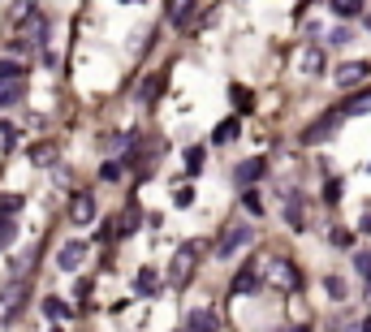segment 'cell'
Wrapping results in <instances>:
<instances>
[{"mask_svg": "<svg viewBox=\"0 0 371 332\" xmlns=\"http://www.w3.org/2000/svg\"><path fill=\"white\" fill-rule=\"evenodd\" d=\"M138 225H143V211H138V207H126V211H121V216L113 220V225L104 229V238H130V233H134Z\"/></svg>", "mask_w": 371, "mask_h": 332, "instance_id": "obj_6", "label": "cell"}, {"mask_svg": "<svg viewBox=\"0 0 371 332\" xmlns=\"http://www.w3.org/2000/svg\"><path fill=\"white\" fill-rule=\"evenodd\" d=\"M298 65H302L306 74H324V48H320V43L302 48V52H298Z\"/></svg>", "mask_w": 371, "mask_h": 332, "instance_id": "obj_15", "label": "cell"}, {"mask_svg": "<svg viewBox=\"0 0 371 332\" xmlns=\"http://www.w3.org/2000/svg\"><path fill=\"white\" fill-rule=\"evenodd\" d=\"M324 289H328V294H333V298H337V302H341V298H345V294H350V285H345V281H341V276H324Z\"/></svg>", "mask_w": 371, "mask_h": 332, "instance_id": "obj_27", "label": "cell"}, {"mask_svg": "<svg viewBox=\"0 0 371 332\" xmlns=\"http://www.w3.org/2000/svg\"><path fill=\"white\" fill-rule=\"evenodd\" d=\"M26 99V82H0V104H22Z\"/></svg>", "mask_w": 371, "mask_h": 332, "instance_id": "obj_21", "label": "cell"}, {"mask_svg": "<svg viewBox=\"0 0 371 332\" xmlns=\"http://www.w3.org/2000/svg\"><path fill=\"white\" fill-rule=\"evenodd\" d=\"M333 246H350V233L345 229H333Z\"/></svg>", "mask_w": 371, "mask_h": 332, "instance_id": "obj_35", "label": "cell"}, {"mask_svg": "<svg viewBox=\"0 0 371 332\" xmlns=\"http://www.w3.org/2000/svg\"><path fill=\"white\" fill-rule=\"evenodd\" d=\"M0 82H26V65L5 57V61H0Z\"/></svg>", "mask_w": 371, "mask_h": 332, "instance_id": "obj_17", "label": "cell"}, {"mask_svg": "<svg viewBox=\"0 0 371 332\" xmlns=\"http://www.w3.org/2000/svg\"><path fill=\"white\" fill-rule=\"evenodd\" d=\"M294 332H311V328H294Z\"/></svg>", "mask_w": 371, "mask_h": 332, "instance_id": "obj_37", "label": "cell"}, {"mask_svg": "<svg viewBox=\"0 0 371 332\" xmlns=\"http://www.w3.org/2000/svg\"><path fill=\"white\" fill-rule=\"evenodd\" d=\"M246 242H255V229H250V225H229V229L221 233V242H216V255L229 259V255H238Z\"/></svg>", "mask_w": 371, "mask_h": 332, "instance_id": "obj_2", "label": "cell"}, {"mask_svg": "<svg viewBox=\"0 0 371 332\" xmlns=\"http://www.w3.org/2000/svg\"><path fill=\"white\" fill-rule=\"evenodd\" d=\"M350 39H354V31H350V26H337V31L328 35V43H333V48H345Z\"/></svg>", "mask_w": 371, "mask_h": 332, "instance_id": "obj_30", "label": "cell"}, {"mask_svg": "<svg viewBox=\"0 0 371 332\" xmlns=\"http://www.w3.org/2000/svg\"><path fill=\"white\" fill-rule=\"evenodd\" d=\"M70 220H74V225H91V220H95V199H91V194H74Z\"/></svg>", "mask_w": 371, "mask_h": 332, "instance_id": "obj_12", "label": "cell"}, {"mask_svg": "<svg viewBox=\"0 0 371 332\" xmlns=\"http://www.w3.org/2000/svg\"><path fill=\"white\" fill-rule=\"evenodd\" d=\"M242 207H246L250 216H263V203H259V194H255V190H246V194H242Z\"/></svg>", "mask_w": 371, "mask_h": 332, "instance_id": "obj_31", "label": "cell"}, {"mask_svg": "<svg viewBox=\"0 0 371 332\" xmlns=\"http://www.w3.org/2000/svg\"><path fill=\"white\" fill-rule=\"evenodd\" d=\"M263 173H268V160H263V155H255V160H242L238 169H233V182H238V186L246 190V186H255V182H259Z\"/></svg>", "mask_w": 371, "mask_h": 332, "instance_id": "obj_5", "label": "cell"}, {"mask_svg": "<svg viewBox=\"0 0 371 332\" xmlns=\"http://www.w3.org/2000/svg\"><path fill=\"white\" fill-rule=\"evenodd\" d=\"M31 160H35V164H52V160H57V147H52V143H39V147L31 151Z\"/></svg>", "mask_w": 371, "mask_h": 332, "instance_id": "obj_28", "label": "cell"}, {"mask_svg": "<svg viewBox=\"0 0 371 332\" xmlns=\"http://www.w3.org/2000/svg\"><path fill=\"white\" fill-rule=\"evenodd\" d=\"M194 263H199V246H194V242H186V246L173 255V263H169V276H173L177 285H186L190 276H194Z\"/></svg>", "mask_w": 371, "mask_h": 332, "instance_id": "obj_3", "label": "cell"}, {"mask_svg": "<svg viewBox=\"0 0 371 332\" xmlns=\"http://www.w3.org/2000/svg\"><path fill=\"white\" fill-rule=\"evenodd\" d=\"M82 259H87V242H65V246L57 250V263H61L65 272H74Z\"/></svg>", "mask_w": 371, "mask_h": 332, "instance_id": "obj_14", "label": "cell"}, {"mask_svg": "<svg viewBox=\"0 0 371 332\" xmlns=\"http://www.w3.org/2000/svg\"><path fill=\"white\" fill-rule=\"evenodd\" d=\"M121 5H134V0H121Z\"/></svg>", "mask_w": 371, "mask_h": 332, "instance_id": "obj_38", "label": "cell"}, {"mask_svg": "<svg viewBox=\"0 0 371 332\" xmlns=\"http://www.w3.org/2000/svg\"><path fill=\"white\" fill-rule=\"evenodd\" d=\"M186 332H221V328H216V311H207V306L190 311V315H186Z\"/></svg>", "mask_w": 371, "mask_h": 332, "instance_id": "obj_11", "label": "cell"}, {"mask_svg": "<svg viewBox=\"0 0 371 332\" xmlns=\"http://www.w3.org/2000/svg\"><path fill=\"white\" fill-rule=\"evenodd\" d=\"M43 315H48V319H65L70 311H65V302H61V298H43Z\"/></svg>", "mask_w": 371, "mask_h": 332, "instance_id": "obj_26", "label": "cell"}, {"mask_svg": "<svg viewBox=\"0 0 371 332\" xmlns=\"http://www.w3.org/2000/svg\"><path fill=\"white\" fill-rule=\"evenodd\" d=\"M22 203H26V199H22V194H0V216H9V220H13V216H18V207H22Z\"/></svg>", "mask_w": 371, "mask_h": 332, "instance_id": "obj_25", "label": "cell"}, {"mask_svg": "<svg viewBox=\"0 0 371 332\" xmlns=\"http://www.w3.org/2000/svg\"><path fill=\"white\" fill-rule=\"evenodd\" d=\"M165 87H169V74H155V78H147V82H143V104H151V99L160 95Z\"/></svg>", "mask_w": 371, "mask_h": 332, "instance_id": "obj_22", "label": "cell"}, {"mask_svg": "<svg viewBox=\"0 0 371 332\" xmlns=\"http://www.w3.org/2000/svg\"><path fill=\"white\" fill-rule=\"evenodd\" d=\"M358 332H371V319H362V323H358Z\"/></svg>", "mask_w": 371, "mask_h": 332, "instance_id": "obj_36", "label": "cell"}, {"mask_svg": "<svg viewBox=\"0 0 371 332\" xmlns=\"http://www.w3.org/2000/svg\"><path fill=\"white\" fill-rule=\"evenodd\" d=\"M13 238H18V225H13L9 216H0V250H9V246H13Z\"/></svg>", "mask_w": 371, "mask_h": 332, "instance_id": "obj_24", "label": "cell"}, {"mask_svg": "<svg viewBox=\"0 0 371 332\" xmlns=\"http://www.w3.org/2000/svg\"><path fill=\"white\" fill-rule=\"evenodd\" d=\"M285 225L289 229H302L306 225V203H302L298 190H285Z\"/></svg>", "mask_w": 371, "mask_h": 332, "instance_id": "obj_9", "label": "cell"}, {"mask_svg": "<svg viewBox=\"0 0 371 332\" xmlns=\"http://www.w3.org/2000/svg\"><path fill=\"white\" fill-rule=\"evenodd\" d=\"M354 267H358V276H362V281L371 285V250H358V255H354Z\"/></svg>", "mask_w": 371, "mask_h": 332, "instance_id": "obj_29", "label": "cell"}, {"mask_svg": "<svg viewBox=\"0 0 371 332\" xmlns=\"http://www.w3.org/2000/svg\"><path fill=\"white\" fill-rule=\"evenodd\" d=\"M341 121H345V117H341V113H337V108H333V113H328V117H320V121H315V126H306V134H302V143H311V147H315V143H324V138H333Z\"/></svg>", "mask_w": 371, "mask_h": 332, "instance_id": "obj_4", "label": "cell"}, {"mask_svg": "<svg viewBox=\"0 0 371 332\" xmlns=\"http://www.w3.org/2000/svg\"><path fill=\"white\" fill-rule=\"evenodd\" d=\"M341 117H358V113H371V91H358V95H350L341 108H337Z\"/></svg>", "mask_w": 371, "mask_h": 332, "instance_id": "obj_16", "label": "cell"}, {"mask_svg": "<svg viewBox=\"0 0 371 332\" xmlns=\"http://www.w3.org/2000/svg\"><path fill=\"white\" fill-rule=\"evenodd\" d=\"M26 298H31V285H26V276H22V281H9L5 289H0V323H13V319L22 315Z\"/></svg>", "mask_w": 371, "mask_h": 332, "instance_id": "obj_1", "label": "cell"}, {"mask_svg": "<svg viewBox=\"0 0 371 332\" xmlns=\"http://www.w3.org/2000/svg\"><path fill=\"white\" fill-rule=\"evenodd\" d=\"M99 177H104V182H121V164H113V160H109V164L99 169Z\"/></svg>", "mask_w": 371, "mask_h": 332, "instance_id": "obj_32", "label": "cell"}, {"mask_svg": "<svg viewBox=\"0 0 371 332\" xmlns=\"http://www.w3.org/2000/svg\"><path fill=\"white\" fill-rule=\"evenodd\" d=\"M263 285V267L259 263H246L242 272H238V281H233V294H255Z\"/></svg>", "mask_w": 371, "mask_h": 332, "instance_id": "obj_10", "label": "cell"}, {"mask_svg": "<svg viewBox=\"0 0 371 332\" xmlns=\"http://www.w3.org/2000/svg\"><path fill=\"white\" fill-rule=\"evenodd\" d=\"M190 203H194V190H190V186H182V190H177V207H190Z\"/></svg>", "mask_w": 371, "mask_h": 332, "instance_id": "obj_33", "label": "cell"}, {"mask_svg": "<svg viewBox=\"0 0 371 332\" xmlns=\"http://www.w3.org/2000/svg\"><path fill=\"white\" fill-rule=\"evenodd\" d=\"M268 267H272V281H277L281 289H298V267H294V263H285V259H272Z\"/></svg>", "mask_w": 371, "mask_h": 332, "instance_id": "obj_13", "label": "cell"}, {"mask_svg": "<svg viewBox=\"0 0 371 332\" xmlns=\"http://www.w3.org/2000/svg\"><path fill=\"white\" fill-rule=\"evenodd\" d=\"M371 78V61H345L341 70H337V82L341 87H358V82H367Z\"/></svg>", "mask_w": 371, "mask_h": 332, "instance_id": "obj_8", "label": "cell"}, {"mask_svg": "<svg viewBox=\"0 0 371 332\" xmlns=\"http://www.w3.org/2000/svg\"><path fill=\"white\" fill-rule=\"evenodd\" d=\"M134 289H138V294H151V298H155V294H160V276H155L151 267H143V272L134 276Z\"/></svg>", "mask_w": 371, "mask_h": 332, "instance_id": "obj_18", "label": "cell"}, {"mask_svg": "<svg viewBox=\"0 0 371 332\" xmlns=\"http://www.w3.org/2000/svg\"><path fill=\"white\" fill-rule=\"evenodd\" d=\"M186 164H190V169H199V164H203V151H199V147H190V151H186Z\"/></svg>", "mask_w": 371, "mask_h": 332, "instance_id": "obj_34", "label": "cell"}, {"mask_svg": "<svg viewBox=\"0 0 371 332\" xmlns=\"http://www.w3.org/2000/svg\"><path fill=\"white\" fill-rule=\"evenodd\" d=\"M238 130H242V121H238V117H225L216 130H211V143H233V138H238Z\"/></svg>", "mask_w": 371, "mask_h": 332, "instance_id": "obj_20", "label": "cell"}, {"mask_svg": "<svg viewBox=\"0 0 371 332\" xmlns=\"http://www.w3.org/2000/svg\"><path fill=\"white\" fill-rule=\"evenodd\" d=\"M333 13L337 18H358L362 13V0H333Z\"/></svg>", "mask_w": 371, "mask_h": 332, "instance_id": "obj_23", "label": "cell"}, {"mask_svg": "<svg viewBox=\"0 0 371 332\" xmlns=\"http://www.w3.org/2000/svg\"><path fill=\"white\" fill-rule=\"evenodd\" d=\"M229 99L238 104V113H255V91H246L242 82H233V87H229Z\"/></svg>", "mask_w": 371, "mask_h": 332, "instance_id": "obj_19", "label": "cell"}, {"mask_svg": "<svg viewBox=\"0 0 371 332\" xmlns=\"http://www.w3.org/2000/svg\"><path fill=\"white\" fill-rule=\"evenodd\" d=\"M194 18H199V0H169V22L177 31L194 26Z\"/></svg>", "mask_w": 371, "mask_h": 332, "instance_id": "obj_7", "label": "cell"}]
</instances>
